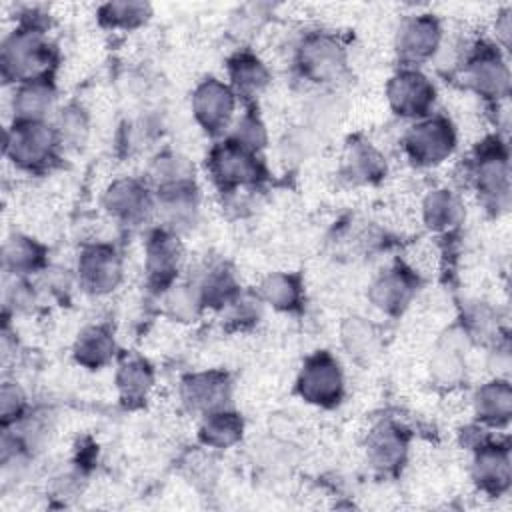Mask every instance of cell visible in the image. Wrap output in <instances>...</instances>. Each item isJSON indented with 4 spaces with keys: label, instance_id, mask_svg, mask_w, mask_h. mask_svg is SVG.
<instances>
[{
    "label": "cell",
    "instance_id": "29",
    "mask_svg": "<svg viewBox=\"0 0 512 512\" xmlns=\"http://www.w3.org/2000/svg\"><path fill=\"white\" fill-rule=\"evenodd\" d=\"M340 340L344 350L356 360H370L380 348V330L366 318H346L340 328Z\"/></svg>",
    "mask_w": 512,
    "mask_h": 512
},
{
    "label": "cell",
    "instance_id": "37",
    "mask_svg": "<svg viewBox=\"0 0 512 512\" xmlns=\"http://www.w3.org/2000/svg\"><path fill=\"white\" fill-rule=\"evenodd\" d=\"M26 408V396L22 388L16 382H4L0 390V412H2V422L6 424H16Z\"/></svg>",
    "mask_w": 512,
    "mask_h": 512
},
{
    "label": "cell",
    "instance_id": "28",
    "mask_svg": "<svg viewBox=\"0 0 512 512\" xmlns=\"http://www.w3.org/2000/svg\"><path fill=\"white\" fill-rule=\"evenodd\" d=\"M4 266L14 276H26L40 270L46 262V250L30 236L14 234L4 242Z\"/></svg>",
    "mask_w": 512,
    "mask_h": 512
},
{
    "label": "cell",
    "instance_id": "24",
    "mask_svg": "<svg viewBox=\"0 0 512 512\" xmlns=\"http://www.w3.org/2000/svg\"><path fill=\"white\" fill-rule=\"evenodd\" d=\"M228 78L236 96L254 98L268 86L270 72L252 52H238L228 62Z\"/></svg>",
    "mask_w": 512,
    "mask_h": 512
},
{
    "label": "cell",
    "instance_id": "10",
    "mask_svg": "<svg viewBox=\"0 0 512 512\" xmlns=\"http://www.w3.org/2000/svg\"><path fill=\"white\" fill-rule=\"evenodd\" d=\"M78 284L92 296H106L118 288L124 276V264L118 250L110 244L96 242L86 246L76 264Z\"/></svg>",
    "mask_w": 512,
    "mask_h": 512
},
{
    "label": "cell",
    "instance_id": "1",
    "mask_svg": "<svg viewBox=\"0 0 512 512\" xmlns=\"http://www.w3.org/2000/svg\"><path fill=\"white\" fill-rule=\"evenodd\" d=\"M0 62L4 78L16 84L50 80L58 52L40 26L24 24L4 40Z\"/></svg>",
    "mask_w": 512,
    "mask_h": 512
},
{
    "label": "cell",
    "instance_id": "19",
    "mask_svg": "<svg viewBox=\"0 0 512 512\" xmlns=\"http://www.w3.org/2000/svg\"><path fill=\"white\" fill-rule=\"evenodd\" d=\"M474 416L486 426H506L512 414V386L506 378L496 376L474 392Z\"/></svg>",
    "mask_w": 512,
    "mask_h": 512
},
{
    "label": "cell",
    "instance_id": "21",
    "mask_svg": "<svg viewBox=\"0 0 512 512\" xmlns=\"http://www.w3.org/2000/svg\"><path fill=\"white\" fill-rule=\"evenodd\" d=\"M72 352L76 362L84 368L98 370L106 366L116 354V340L112 328L106 324H90L82 328Z\"/></svg>",
    "mask_w": 512,
    "mask_h": 512
},
{
    "label": "cell",
    "instance_id": "8",
    "mask_svg": "<svg viewBox=\"0 0 512 512\" xmlns=\"http://www.w3.org/2000/svg\"><path fill=\"white\" fill-rule=\"evenodd\" d=\"M296 64L304 78L314 84H332L346 72V50L336 36L312 32L296 50Z\"/></svg>",
    "mask_w": 512,
    "mask_h": 512
},
{
    "label": "cell",
    "instance_id": "9",
    "mask_svg": "<svg viewBox=\"0 0 512 512\" xmlns=\"http://www.w3.org/2000/svg\"><path fill=\"white\" fill-rule=\"evenodd\" d=\"M386 98L394 114L418 120L432 114V106L436 102V88L424 72L406 66L388 80Z\"/></svg>",
    "mask_w": 512,
    "mask_h": 512
},
{
    "label": "cell",
    "instance_id": "12",
    "mask_svg": "<svg viewBox=\"0 0 512 512\" xmlns=\"http://www.w3.org/2000/svg\"><path fill=\"white\" fill-rule=\"evenodd\" d=\"M236 98L238 96L228 82L210 76L196 84L190 108L202 130L208 134H220L234 116Z\"/></svg>",
    "mask_w": 512,
    "mask_h": 512
},
{
    "label": "cell",
    "instance_id": "4",
    "mask_svg": "<svg viewBox=\"0 0 512 512\" xmlns=\"http://www.w3.org/2000/svg\"><path fill=\"white\" fill-rule=\"evenodd\" d=\"M472 182L482 200L496 210H506L510 198V162L506 144L492 136L484 140L472 160Z\"/></svg>",
    "mask_w": 512,
    "mask_h": 512
},
{
    "label": "cell",
    "instance_id": "35",
    "mask_svg": "<svg viewBox=\"0 0 512 512\" xmlns=\"http://www.w3.org/2000/svg\"><path fill=\"white\" fill-rule=\"evenodd\" d=\"M146 2H108L100 8V22L110 28H136L150 18Z\"/></svg>",
    "mask_w": 512,
    "mask_h": 512
},
{
    "label": "cell",
    "instance_id": "26",
    "mask_svg": "<svg viewBox=\"0 0 512 512\" xmlns=\"http://www.w3.org/2000/svg\"><path fill=\"white\" fill-rule=\"evenodd\" d=\"M116 384H118L120 398L124 402L128 404L142 402L154 384V372L142 356L128 354L118 364Z\"/></svg>",
    "mask_w": 512,
    "mask_h": 512
},
{
    "label": "cell",
    "instance_id": "34",
    "mask_svg": "<svg viewBox=\"0 0 512 512\" xmlns=\"http://www.w3.org/2000/svg\"><path fill=\"white\" fill-rule=\"evenodd\" d=\"M54 130L58 134L60 146H68V148L82 146L90 132V120L86 110L80 104H68L58 112Z\"/></svg>",
    "mask_w": 512,
    "mask_h": 512
},
{
    "label": "cell",
    "instance_id": "11",
    "mask_svg": "<svg viewBox=\"0 0 512 512\" xmlns=\"http://www.w3.org/2000/svg\"><path fill=\"white\" fill-rule=\"evenodd\" d=\"M442 42L440 20L432 14L406 16L394 36V50L398 58L414 68L420 62L430 60Z\"/></svg>",
    "mask_w": 512,
    "mask_h": 512
},
{
    "label": "cell",
    "instance_id": "6",
    "mask_svg": "<svg viewBox=\"0 0 512 512\" xmlns=\"http://www.w3.org/2000/svg\"><path fill=\"white\" fill-rule=\"evenodd\" d=\"M464 84L486 100H506L510 94V68L500 48L476 44L462 66Z\"/></svg>",
    "mask_w": 512,
    "mask_h": 512
},
{
    "label": "cell",
    "instance_id": "17",
    "mask_svg": "<svg viewBox=\"0 0 512 512\" xmlns=\"http://www.w3.org/2000/svg\"><path fill=\"white\" fill-rule=\"evenodd\" d=\"M182 402L202 416L220 408H226L230 398V380L224 372H196L188 374L180 382Z\"/></svg>",
    "mask_w": 512,
    "mask_h": 512
},
{
    "label": "cell",
    "instance_id": "7",
    "mask_svg": "<svg viewBox=\"0 0 512 512\" xmlns=\"http://www.w3.org/2000/svg\"><path fill=\"white\" fill-rule=\"evenodd\" d=\"M296 390L308 404L320 408L336 406L344 396V374L340 362L326 350L310 354L298 372Z\"/></svg>",
    "mask_w": 512,
    "mask_h": 512
},
{
    "label": "cell",
    "instance_id": "27",
    "mask_svg": "<svg viewBox=\"0 0 512 512\" xmlns=\"http://www.w3.org/2000/svg\"><path fill=\"white\" fill-rule=\"evenodd\" d=\"M258 296L262 298V302L270 304L274 310L294 312L302 304L304 288H302L300 276L292 272H274L262 280Z\"/></svg>",
    "mask_w": 512,
    "mask_h": 512
},
{
    "label": "cell",
    "instance_id": "30",
    "mask_svg": "<svg viewBox=\"0 0 512 512\" xmlns=\"http://www.w3.org/2000/svg\"><path fill=\"white\" fill-rule=\"evenodd\" d=\"M466 374L462 344L458 342V336H450L448 340H442L438 348L432 354L430 360V376L440 386H456L462 382Z\"/></svg>",
    "mask_w": 512,
    "mask_h": 512
},
{
    "label": "cell",
    "instance_id": "15",
    "mask_svg": "<svg viewBox=\"0 0 512 512\" xmlns=\"http://www.w3.org/2000/svg\"><path fill=\"white\" fill-rule=\"evenodd\" d=\"M416 292H418V274L404 264H396L386 272H382L370 284L368 298L372 306L378 308L380 312L396 316L410 306Z\"/></svg>",
    "mask_w": 512,
    "mask_h": 512
},
{
    "label": "cell",
    "instance_id": "3",
    "mask_svg": "<svg viewBox=\"0 0 512 512\" xmlns=\"http://www.w3.org/2000/svg\"><path fill=\"white\" fill-rule=\"evenodd\" d=\"M60 146L52 124L36 120H14L6 130V156L22 170L46 168Z\"/></svg>",
    "mask_w": 512,
    "mask_h": 512
},
{
    "label": "cell",
    "instance_id": "5",
    "mask_svg": "<svg viewBox=\"0 0 512 512\" xmlns=\"http://www.w3.org/2000/svg\"><path fill=\"white\" fill-rule=\"evenodd\" d=\"M208 170L222 190L256 186L264 178V164L258 152L232 138L218 142L208 154Z\"/></svg>",
    "mask_w": 512,
    "mask_h": 512
},
{
    "label": "cell",
    "instance_id": "22",
    "mask_svg": "<svg viewBox=\"0 0 512 512\" xmlns=\"http://www.w3.org/2000/svg\"><path fill=\"white\" fill-rule=\"evenodd\" d=\"M422 220L432 232H452L464 220V204L448 188H434L422 200Z\"/></svg>",
    "mask_w": 512,
    "mask_h": 512
},
{
    "label": "cell",
    "instance_id": "23",
    "mask_svg": "<svg viewBox=\"0 0 512 512\" xmlns=\"http://www.w3.org/2000/svg\"><path fill=\"white\" fill-rule=\"evenodd\" d=\"M54 102H56V90L50 80L18 84L12 98L14 120L46 122L48 114L54 110Z\"/></svg>",
    "mask_w": 512,
    "mask_h": 512
},
{
    "label": "cell",
    "instance_id": "25",
    "mask_svg": "<svg viewBox=\"0 0 512 512\" xmlns=\"http://www.w3.org/2000/svg\"><path fill=\"white\" fill-rule=\"evenodd\" d=\"M242 432H244V420L236 412L228 408H220L204 414L198 430V438L204 446L224 450L240 442Z\"/></svg>",
    "mask_w": 512,
    "mask_h": 512
},
{
    "label": "cell",
    "instance_id": "13",
    "mask_svg": "<svg viewBox=\"0 0 512 512\" xmlns=\"http://www.w3.org/2000/svg\"><path fill=\"white\" fill-rule=\"evenodd\" d=\"M104 210L120 224L136 226L148 220L154 212L156 202L150 186L138 178H118L114 180L102 198Z\"/></svg>",
    "mask_w": 512,
    "mask_h": 512
},
{
    "label": "cell",
    "instance_id": "18",
    "mask_svg": "<svg viewBox=\"0 0 512 512\" xmlns=\"http://www.w3.org/2000/svg\"><path fill=\"white\" fill-rule=\"evenodd\" d=\"M408 454V434L394 422H382L368 432L366 458L378 472H394Z\"/></svg>",
    "mask_w": 512,
    "mask_h": 512
},
{
    "label": "cell",
    "instance_id": "2",
    "mask_svg": "<svg viewBox=\"0 0 512 512\" xmlns=\"http://www.w3.org/2000/svg\"><path fill=\"white\" fill-rule=\"evenodd\" d=\"M456 142L458 136L452 120L444 114H428L414 120L404 134L402 146L416 166L430 168L448 160L456 150Z\"/></svg>",
    "mask_w": 512,
    "mask_h": 512
},
{
    "label": "cell",
    "instance_id": "31",
    "mask_svg": "<svg viewBox=\"0 0 512 512\" xmlns=\"http://www.w3.org/2000/svg\"><path fill=\"white\" fill-rule=\"evenodd\" d=\"M196 288L200 292L202 304L212 308H224L240 292L232 270L226 268L224 264H216L210 270H206Z\"/></svg>",
    "mask_w": 512,
    "mask_h": 512
},
{
    "label": "cell",
    "instance_id": "20",
    "mask_svg": "<svg viewBox=\"0 0 512 512\" xmlns=\"http://www.w3.org/2000/svg\"><path fill=\"white\" fill-rule=\"evenodd\" d=\"M342 174L352 184H374L386 174V158L366 140H350L342 156Z\"/></svg>",
    "mask_w": 512,
    "mask_h": 512
},
{
    "label": "cell",
    "instance_id": "33",
    "mask_svg": "<svg viewBox=\"0 0 512 512\" xmlns=\"http://www.w3.org/2000/svg\"><path fill=\"white\" fill-rule=\"evenodd\" d=\"M164 312L176 322H194L204 304L196 284H172L164 290Z\"/></svg>",
    "mask_w": 512,
    "mask_h": 512
},
{
    "label": "cell",
    "instance_id": "32",
    "mask_svg": "<svg viewBox=\"0 0 512 512\" xmlns=\"http://www.w3.org/2000/svg\"><path fill=\"white\" fill-rule=\"evenodd\" d=\"M148 178L156 190H162L168 186L192 182L194 172H192V164L184 156L176 152H162L152 160L148 168Z\"/></svg>",
    "mask_w": 512,
    "mask_h": 512
},
{
    "label": "cell",
    "instance_id": "14",
    "mask_svg": "<svg viewBox=\"0 0 512 512\" xmlns=\"http://www.w3.org/2000/svg\"><path fill=\"white\" fill-rule=\"evenodd\" d=\"M472 478L476 486L490 494L500 496L510 488V448L506 442L480 440L472 456Z\"/></svg>",
    "mask_w": 512,
    "mask_h": 512
},
{
    "label": "cell",
    "instance_id": "38",
    "mask_svg": "<svg viewBox=\"0 0 512 512\" xmlns=\"http://www.w3.org/2000/svg\"><path fill=\"white\" fill-rule=\"evenodd\" d=\"M496 36H498L500 44L506 48L508 46V38H510V12L500 14V18L496 20Z\"/></svg>",
    "mask_w": 512,
    "mask_h": 512
},
{
    "label": "cell",
    "instance_id": "36",
    "mask_svg": "<svg viewBox=\"0 0 512 512\" xmlns=\"http://www.w3.org/2000/svg\"><path fill=\"white\" fill-rule=\"evenodd\" d=\"M230 138L236 140L238 144L254 150V152H260L268 142L266 126L254 112H246V114L240 116V120L236 122L234 132H232Z\"/></svg>",
    "mask_w": 512,
    "mask_h": 512
},
{
    "label": "cell",
    "instance_id": "16",
    "mask_svg": "<svg viewBox=\"0 0 512 512\" xmlns=\"http://www.w3.org/2000/svg\"><path fill=\"white\" fill-rule=\"evenodd\" d=\"M182 258H184V250L176 232L168 228L152 232L144 248V266H146L150 284L164 290L172 286L180 270Z\"/></svg>",
    "mask_w": 512,
    "mask_h": 512
}]
</instances>
